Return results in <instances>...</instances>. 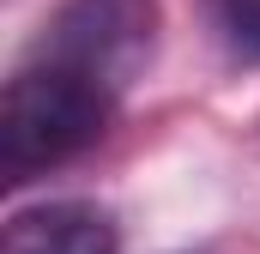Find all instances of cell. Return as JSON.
Masks as SVG:
<instances>
[{
  "instance_id": "cell-1",
  "label": "cell",
  "mask_w": 260,
  "mask_h": 254,
  "mask_svg": "<svg viewBox=\"0 0 260 254\" xmlns=\"http://www.w3.org/2000/svg\"><path fill=\"white\" fill-rule=\"evenodd\" d=\"M115 103L121 97L103 79L30 49V61L0 91V182L18 188L55 164H73L79 151H91L109 133Z\"/></svg>"
},
{
  "instance_id": "cell-3",
  "label": "cell",
  "mask_w": 260,
  "mask_h": 254,
  "mask_svg": "<svg viewBox=\"0 0 260 254\" xmlns=\"http://www.w3.org/2000/svg\"><path fill=\"white\" fill-rule=\"evenodd\" d=\"M0 254H121L115 218L91 200H49L6 218Z\"/></svg>"
},
{
  "instance_id": "cell-2",
  "label": "cell",
  "mask_w": 260,
  "mask_h": 254,
  "mask_svg": "<svg viewBox=\"0 0 260 254\" xmlns=\"http://www.w3.org/2000/svg\"><path fill=\"white\" fill-rule=\"evenodd\" d=\"M37 49L103 79L121 97L157 49V0H67L43 24Z\"/></svg>"
},
{
  "instance_id": "cell-4",
  "label": "cell",
  "mask_w": 260,
  "mask_h": 254,
  "mask_svg": "<svg viewBox=\"0 0 260 254\" xmlns=\"http://www.w3.org/2000/svg\"><path fill=\"white\" fill-rule=\"evenodd\" d=\"M206 24L230 61L260 67V0H206Z\"/></svg>"
}]
</instances>
